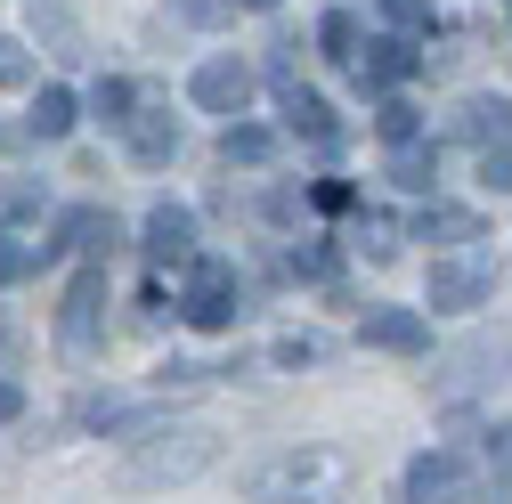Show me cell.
I'll use <instances>...</instances> for the list:
<instances>
[{
  "label": "cell",
  "mask_w": 512,
  "mask_h": 504,
  "mask_svg": "<svg viewBox=\"0 0 512 504\" xmlns=\"http://www.w3.org/2000/svg\"><path fill=\"white\" fill-rule=\"evenodd\" d=\"M456 139H472L480 155L504 147V139H512V98H472V106L456 114Z\"/></svg>",
  "instance_id": "12"
},
{
  "label": "cell",
  "mask_w": 512,
  "mask_h": 504,
  "mask_svg": "<svg viewBox=\"0 0 512 504\" xmlns=\"http://www.w3.org/2000/svg\"><path fill=\"white\" fill-rule=\"evenodd\" d=\"M90 106H98L106 122H131V106H139V98H131V82H114V74H106V82L90 90Z\"/></svg>",
  "instance_id": "23"
},
{
  "label": "cell",
  "mask_w": 512,
  "mask_h": 504,
  "mask_svg": "<svg viewBox=\"0 0 512 504\" xmlns=\"http://www.w3.org/2000/svg\"><path fill=\"white\" fill-rule=\"evenodd\" d=\"M277 90H285V122H293V131H301V139H317V147H334V106L317 98V90H301L285 57H277Z\"/></svg>",
  "instance_id": "10"
},
{
  "label": "cell",
  "mask_w": 512,
  "mask_h": 504,
  "mask_svg": "<svg viewBox=\"0 0 512 504\" xmlns=\"http://www.w3.org/2000/svg\"><path fill=\"white\" fill-rule=\"evenodd\" d=\"M391 179H399V187H431V179H439V147H431V139H399V147H391Z\"/></svg>",
  "instance_id": "16"
},
{
  "label": "cell",
  "mask_w": 512,
  "mask_h": 504,
  "mask_svg": "<svg viewBox=\"0 0 512 504\" xmlns=\"http://www.w3.org/2000/svg\"><path fill=\"white\" fill-rule=\"evenodd\" d=\"M407 504H464V456H415L407 464Z\"/></svg>",
  "instance_id": "9"
},
{
  "label": "cell",
  "mask_w": 512,
  "mask_h": 504,
  "mask_svg": "<svg viewBox=\"0 0 512 504\" xmlns=\"http://www.w3.org/2000/svg\"><path fill=\"white\" fill-rule=\"evenodd\" d=\"M317 41H326V57H358V17H350V9H334L326 25H317Z\"/></svg>",
  "instance_id": "22"
},
{
  "label": "cell",
  "mask_w": 512,
  "mask_h": 504,
  "mask_svg": "<svg viewBox=\"0 0 512 504\" xmlns=\"http://www.w3.org/2000/svg\"><path fill=\"white\" fill-rule=\"evenodd\" d=\"M0 82H33V57H25V41H9V33H0Z\"/></svg>",
  "instance_id": "26"
},
{
  "label": "cell",
  "mask_w": 512,
  "mask_h": 504,
  "mask_svg": "<svg viewBox=\"0 0 512 504\" xmlns=\"http://www.w3.org/2000/svg\"><path fill=\"white\" fill-rule=\"evenodd\" d=\"M480 179H488V187H504V196H512V139L480 155Z\"/></svg>",
  "instance_id": "27"
},
{
  "label": "cell",
  "mask_w": 512,
  "mask_h": 504,
  "mask_svg": "<svg viewBox=\"0 0 512 504\" xmlns=\"http://www.w3.org/2000/svg\"><path fill=\"white\" fill-rule=\"evenodd\" d=\"M131 155H139L147 171H155V163H171V155H179V122H171V114H155V106H147V114H131Z\"/></svg>",
  "instance_id": "14"
},
{
  "label": "cell",
  "mask_w": 512,
  "mask_h": 504,
  "mask_svg": "<svg viewBox=\"0 0 512 504\" xmlns=\"http://www.w3.org/2000/svg\"><path fill=\"white\" fill-rule=\"evenodd\" d=\"M244 9H277V0H244Z\"/></svg>",
  "instance_id": "33"
},
{
  "label": "cell",
  "mask_w": 512,
  "mask_h": 504,
  "mask_svg": "<svg viewBox=\"0 0 512 504\" xmlns=\"http://www.w3.org/2000/svg\"><path fill=\"white\" fill-rule=\"evenodd\" d=\"M17 415H25V391H17V383H0V423H17Z\"/></svg>",
  "instance_id": "31"
},
{
  "label": "cell",
  "mask_w": 512,
  "mask_h": 504,
  "mask_svg": "<svg viewBox=\"0 0 512 504\" xmlns=\"http://www.w3.org/2000/svg\"><path fill=\"white\" fill-rule=\"evenodd\" d=\"M179 9H187V17H220L228 0H179Z\"/></svg>",
  "instance_id": "32"
},
{
  "label": "cell",
  "mask_w": 512,
  "mask_h": 504,
  "mask_svg": "<svg viewBox=\"0 0 512 504\" xmlns=\"http://www.w3.org/2000/svg\"><path fill=\"white\" fill-rule=\"evenodd\" d=\"M358 244L374 252V261H391V252H399V244H391V220H358Z\"/></svg>",
  "instance_id": "28"
},
{
  "label": "cell",
  "mask_w": 512,
  "mask_h": 504,
  "mask_svg": "<svg viewBox=\"0 0 512 504\" xmlns=\"http://www.w3.org/2000/svg\"><path fill=\"white\" fill-rule=\"evenodd\" d=\"M147 261H155V269H196V212L155 204V212H147Z\"/></svg>",
  "instance_id": "5"
},
{
  "label": "cell",
  "mask_w": 512,
  "mask_h": 504,
  "mask_svg": "<svg viewBox=\"0 0 512 504\" xmlns=\"http://www.w3.org/2000/svg\"><path fill=\"white\" fill-rule=\"evenodd\" d=\"M269 155H277V139L252 131V122H236V131L220 139V163H269Z\"/></svg>",
  "instance_id": "19"
},
{
  "label": "cell",
  "mask_w": 512,
  "mask_h": 504,
  "mask_svg": "<svg viewBox=\"0 0 512 504\" xmlns=\"http://www.w3.org/2000/svg\"><path fill=\"white\" fill-rule=\"evenodd\" d=\"M98 309H106V269H82L66 285V309H57V350H66V358L98 350Z\"/></svg>",
  "instance_id": "3"
},
{
  "label": "cell",
  "mask_w": 512,
  "mask_h": 504,
  "mask_svg": "<svg viewBox=\"0 0 512 504\" xmlns=\"http://www.w3.org/2000/svg\"><path fill=\"white\" fill-rule=\"evenodd\" d=\"M350 456L342 448H317V439H301V448H269L261 464L244 472V496L252 504H342L350 488Z\"/></svg>",
  "instance_id": "1"
},
{
  "label": "cell",
  "mask_w": 512,
  "mask_h": 504,
  "mask_svg": "<svg viewBox=\"0 0 512 504\" xmlns=\"http://www.w3.org/2000/svg\"><path fill=\"white\" fill-rule=\"evenodd\" d=\"M17 350H25V334H17V318H0V366H9Z\"/></svg>",
  "instance_id": "30"
},
{
  "label": "cell",
  "mask_w": 512,
  "mask_h": 504,
  "mask_svg": "<svg viewBox=\"0 0 512 504\" xmlns=\"http://www.w3.org/2000/svg\"><path fill=\"white\" fill-rule=\"evenodd\" d=\"M382 139H391V147L415 139V106H407V98H382Z\"/></svg>",
  "instance_id": "25"
},
{
  "label": "cell",
  "mask_w": 512,
  "mask_h": 504,
  "mask_svg": "<svg viewBox=\"0 0 512 504\" xmlns=\"http://www.w3.org/2000/svg\"><path fill=\"white\" fill-rule=\"evenodd\" d=\"M415 66H423L415 41H407V33H391V41H374V49H366V66H358V74H366L374 90H391V82H407Z\"/></svg>",
  "instance_id": "15"
},
{
  "label": "cell",
  "mask_w": 512,
  "mask_h": 504,
  "mask_svg": "<svg viewBox=\"0 0 512 504\" xmlns=\"http://www.w3.org/2000/svg\"><path fill=\"white\" fill-rule=\"evenodd\" d=\"M220 456V431H163L155 448H139L122 464V488H163V480H196Z\"/></svg>",
  "instance_id": "2"
},
{
  "label": "cell",
  "mask_w": 512,
  "mask_h": 504,
  "mask_svg": "<svg viewBox=\"0 0 512 504\" xmlns=\"http://www.w3.org/2000/svg\"><path fill=\"white\" fill-rule=\"evenodd\" d=\"M114 212H66V220H57V244L49 252H114Z\"/></svg>",
  "instance_id": "13"
},
{
  "label": "cell",
  "mask_w": 512,
  "mask_h": 504,
  "mask_svg": "<svg viewBox=\"0 0 512 504\" xmlns=\"http://www.w3.org/2000/svg\"><path fill=\"white\" fill-rule=\"evenodd\" d=\"M496 366H512V326H504L496 342L480 334V342H464V350H447V358H439V391H472V383H488Z\"/></svg>",
  "instance_id": "6"
},
{
  "label": "cell",
  "mask_w": 512,
  "mask_h": 504,
  "mask_svg": "<svg viewBox=\"0 0 512 504\" xmlns=\"http://www.w3.org/2000/svg\"><path fill=\"white\" fill-rule=\"evenodd\" d=\"M293 269H301V277H326V269H334V252H326V244H309V252H293Z\"/></svg>",
  "instance_id": "29"
},
{
  "label": "cell",
  "mask_w": 512,
  "mask_h": 504,
  "mask_svg": "<svg viewBox=\"0 0 512 504\" xmlns=\"http://www.w3.org/2000/svg\"><path fill=\"white\" fill-rule=\"evenodd\" d=\"M415 236H423V244H439V236L464 244V236H480V212H464V204H431V212L415 220Z\"/></svg>",
  "instance_id": "17"
},
{
  "label": "cell",
  "mask_w": 512,
  "mask_h": 504,
  "mask_svg": "<svg viewBox=\"0 0 512 504\" xmlns=\"http://www.w3.org/2000/svg\"><path fill=\"white\" fill-rule=\"evenodd\" d=\"M496 293V277L480 261H431V309H480Z\"/></svg>",
  "instance_id": "8"
},
{
  "label": "cell",
  "mask_w": 512,
  "mask_h": 504,
  "mask_svg": "<svg viewBox=\"0 0 512 504\" xmlns=\"http://www.w3.org/2000/svg\"><path fill=\"white\" fill-rule=\"evenodd\" d=\"M41 212V187L33 179H0V220H33Z\"/></svg>",
  "instance_id": "21"
},
{
  "label": "cell",
  "mask_w": 512,
  "mask_h": 504,
  "mask_svg": "<svg viewBox=\"0 0 512 504\" xmlns=\"http://www.w3.org/2000/svg\"><path fill=\"white\" fill-rule=\"evenodd\" d=\"M382 17L399 33H431V0H382Z\"/></svg>",
  "instance_id": "24"
},
{
  "label": "cell",
  "mask_w": 512,
  "mask_h": 504,
  "mask_svg": "<svg viewBox=\"0 0 512 504\" xmlns=\"http://www.w3.org/2000/svg\"><path fill=\"white\" fill-rule=\"evenodd\" d=\"M228 318H236V269L196 261L187 269V326H228Z\"/></svg>",
  "instance_id": "4"
},
{
  "label": "cell",
  "mask_w": 512,
  "mask_h": 504,
  "mask_svg": "<svg viewBox=\"0 0 512 504\" xmlns=\"http://www.w3.org/2000/svg\"><path fill=\"white\" fill-rule=\"evenodd\" d=\"M196 106L204 114H244V98H252V66H236V57H212V66H196Z\"/></svg>",
  "instance_id": "7"
},
{
  "label": "cell",
  "mask_w": 512,
  "mask_h": 504,
  "mask_svg": "<svg viewBox=\"0 0 512 504\" xmlns=\"http://www.w3.org/2000/svg\"><path fill=\"white\" fill-rule=\"evenodd\" d=\"M74 114H82L74 90H41V98H33V131H41V139H66V131H74Z\"/></svg>",
  "instance_id": "18"
},
{
  "label": "cell",
  "mask_w": 512,
  "mask_h": 504,
  "mask_svg": "<svg viewBox=\"0 0 512 504\" xmlns=\"http://www.w3.org/2000/svg\"><path fill=\"white\" fill-rule=\"evenodd\" d=\"M374 350H399V358H415L423 342H431V326L415 318V309H366V326H358Z\"/></svg>",
  "instance_id": "11"
},
{
  "label": "cell",
  "mask_w": 512,
  "mask_h": 504,
  "mask_svg": "<svg viewBox=\"0 0 512 504\" xmlns=\"http://www.w3.org/2000/svg\"><path fill=\"white\" fill-rule=\"evenodd\" d=\"M41 261H49V244H17V236H0V285H25Z\"/></svg>",
  "instance_id": "20"
}]
</instances>
